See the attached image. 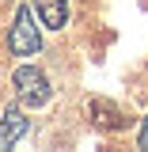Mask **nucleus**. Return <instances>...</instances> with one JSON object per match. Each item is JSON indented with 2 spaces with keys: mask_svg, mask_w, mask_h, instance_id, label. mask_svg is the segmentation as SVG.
Masks as SVG:
<instances>
[{
  "mask_svg": "<svg viewBox=\"0 0 148 152\" xmlns=\"http://www.w3.org/2000/svg\"><path fill=\"white\" fill-rule=\"evenodd\" d=\"M91 118L103 129H118V126H122V110H118L114 103H106V99H95L91 103Z\"/></svg>",
  "mask_w": 148,
  "mask_h": 152,
  "instance_id": "obj_5",
  "label": "nucleus"
},
{
  "mask_svg": "<svg viewBox=\"0 0 148 152\" xmlns=\"http://www.w3.org/2000/svg\"><path fill=\"white\" fill-rule=\"evenodd\" d=\"M12 84H15V95H19V103H23V107H42V103L50 99V80H46V72L34 69V65L15 69Z\"/></svg>",
  "mask_w": 148,
  "mask_h": 152,
  "instance_id": "obj_2",
  "label": "nucleus"
},
{
  "mask_svg": "<svg viewBox=\"0 0 148 152\" xmlns=\"http://www.w3.org/2000/svg\"><path fill=\"white\" fill-rule=\"evenodd\" d=\"M8 50L15 57H34L38 50H42V34H38L34 27V12L23 4L15 12V23H12V31H8Z\"/></svg>",
  "mask_w": 148,
  "mask_h": 152,
  "instance_id": "obj_1",
  "label": "nucleus"
},
{
  "mask_svg": "<svg viewBox=\"0 0 148 152\" xmlns=\"http://www.w3.org/2000/svg\"><path fill=\"white\" fill-rule=\"evenodd\" d=\"M34 8H38L42 27H50V31H61L69 19V0H34Z\"/></svg>",
  "mask_w": 148,
  "mask_h": 152,
  "instance_id": "obj_4",
  "label": "nucleus"
},
{
  "mask_svg": "<svg viewBox=\"0 0 148 152\" xmlns=\"http://www.w3.org/2000/svg\"><path fill=\"white\" fill-rule=\"evenodd\" d=\"M27 126H31V122L23 118V110H19V107H8L4 118H0V152H12V148H15V141L27 133Z\"/></svg>",
  "mask_w": 148,
  "mask_h": 152,
  "instance_id": "obj_3",
  "label": "nucleus"
},
{
  "mask_svg": "<svg viewBox=\"0 0 148 152\" xmlns=\"http://www.w3.org/2000/svg\"><path fill=\"white\" fill-rule=\"evenodd\" d=\"M137 148H141V152H148V118L141 122V137H137Z\"/></svg>",
  "mask_w": 148,
  "mask_h": 152,
  "instance_id": "obj_6",
  "label": "nucleus"
}]
</instances>
